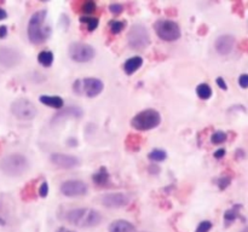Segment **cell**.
I'll return each instance as SVG.
<instances>
[{"label": "cell", "mask_w": 248, "mask_h": 232, "mask_svg": "<svg viewBox=\"0 0 248 232\" xmlns=\"http://www.w3.org/2000/svg\"><path fill=\"white\" fill-rule=\"evenodd\" d=\"M241 204H235L232 205L230 209H228L227 212L224 213V221L227 225L232 224L237 218L240 217V209H241Z\"/></svg>", "instance_id": "23"}, {"label": "cell", "mask_w": 248, "mask_h": 232, "mask_svg": "<svg viewBox=\"0 0 248 232\" xmlns=\"http://www.w3.org/2000/svg\"><path fill=\"white\" fill-rule=\"evenodd\" d=\"M230 184H232V178L228 175L220 176L217 180V186L219 188V190H225L227 188H229Z\"/></svg>", "instance_id": "30"}, {"label": "cell", "mask_w": 248, "mask_h": 232, "mask_svg": "<svg viewBox=\"0 0 248 232\" xmlns=\"http://www.w3.org/2000/svg\"><path fill=\"white\" fill-rule=\"evenodd\" d=\"M213 155H215V157H216V159H217V160L223 159V157L225 156V149H218L217 151H216Z\"/></svg>", "instance_id": "36"}, {"label": "cell", "mask_w": 248, "mask_h": 232, "mask_svg": "<svg viewBox=\"0 0 248 232\" xmlns=\"http://www.w3.org/2000/svg\"><path fill=\"white\" fill-rule=\"evenodd\" d=\"M124 9H125L124 5L118 4V2H114V4L109 5V11H110L113 14H120L121 12L124 11Z\"/></svg>", "instance_id": "32"}, {"label": "cell", "mask_w": 248, "mask_h": 232, "mask_svg": "<svg viewBox=\"0 0 248 232\" xmlns=\"http://www.w3.org/2000/svg\"><path fill=\"white\" fill-rule=\"evenodd\" d=\"M247 27H248V23H247Z\"/></svg>", "instance_id": "43"}, {"label": "cell", "mask_w": 248, "mask_h": 232, "mask_svg": "<svg viewBox=\"0 0 248 232\" xmlns=\"http://www.w3.org/2000/svg\"><path fill=\"white\" fill-rule=\"evenodd\" d=\"M61 219L74 226L89 229V227L98 226L103 218L98 210L92 208H73L63 212Z\"/></svg>", "instance_id": "1"}, {"label": "cell", "mask_w": 248, "mask_h": 232, "mask_svg": "<svg viewBox=\"0 0 248 232\" xmlns=\"http://www.w3.org/2000/svg\"><path fill=\"white\" fill-rule=\"evenodd\" d=\"M155 33L165 41H176L181 38L182 31L178 24L170 19H159L154 24Z\"/></svg>", "instance_id": "7"}, {"label": "cell", "mask_w": 248, "mask_h": 232, "mask_svg": "<svg viewBox=\"0 0 248 232\" xmlns=\"http://www.w3.org/2000/svg\"><path fill=\"white\" fill-rule=\"evenodd\" d=\"M241 232H248V227H246V229H245V230H242Z\"/></svg>", "instance_id": "42"}, {"label": "cell", "mask_w": 248, "mask_h": 232, "mask_svg": "<svg viewBox=\"0 0 248 232\" xmlns=\"http://www.w3.org/2000/svg\"><path fill=\"white\" fill-rule=\"evenodd\" d=\"M80 22L86 24L87 30L89 31H93L99 24V19L97 18V17H90V16H81L80 17Z\"/></svg>", "instance_id": "26"}, {"label": "cell", "mask_w": 248, "mask_h": 232, "mask_svg": "<svg viewBox=\"0 0 248 232\" xmlns=\"http://www.w3.org/2000/svg\"><path fill=\"white\" fill-rule=\"evenodd\" d=\"M39 101L44 105H47L53 109H60V110L64 105V102L60 96H46V94H43V96L39 97Z\"/></svg>", "instance_id": "19"}, {"label": "cell", "mask_w": 248, "mask_h": 232, "mask_svg": "<svg viewBox=\"0 0 248 232\" xmlns=\"http://www.w3.org/2000/svg\"><path fill=\"white\" fill-rule=\"evenodd\" d=\"M72 6L75 9L74 11H81L86 14H93L97 9L96 2L92 1V0H86V1L81 2H73Z\"/></svg>", "instance_id": "22"}, {"label": "cell", "mask_w": 248, "mask_h": 232, "mask_svg": "<svg viewBox=\"0 0 248 232\" xmlns=\"http://www.w3.org/2000/svg\"><path fill=\"white\" fill-rule=\"evenodd\" d=\"M94 55H96L94 48L86 43H73L69 46V57L74 62H90L94 57Z\"/></svg>", "instance_id": "9"}, {"label": "cell", "mask_w": 248, "mask_h": 232, "mask_svg": "<svg viewBox=\"0 0 248 232\" xmlns=\"http://www.w3.org/2000/svg\"><path fill=\"white\" fill-rule=\"evenodd\" d=\"M126 27V21H118V19H113L109 23V30L111 34L116 35V34L121 33L124 30V28Z\"/></svg>", "instance_id": "27"}, {"label": "cell", "mask_w": 248, "mask_h": 232, "mask_svg": "<svg viewBox=\"0 0 248 232\" xmlns=\"http://www.w3.org/2000/svg\"><path fill=\"white\" fill-rule=\"evenodd\" d=\"M104 88V84L96 77H86L82 80H77L73 84V91L80 96H86L89 98L98 96Z\"/></svg>", "instance_id": "6"}, {"label": "cell", "mask_w": 248, "mask_h": 232, "mask_svg": "<svg viewBox=\"0 0 248 232\" xmlns=\"http://www.w3.org/2000/svg\"><path fill=\"white\" fill-rule=\"evenodd\" d=\"M50 161L55 166L60 167L62 169H72L75 168L80 164V160L77 156L68 154H62V152H53L50 156Z\"/></svg>", "instance_id": "13"}, {"label": "cell", "mask_w": 248, "mask_h": 232, "mask_svg": "<svg viewBox=\"0 0 248 232\" xmlns=\"http://www.w3.org/2000/svg\"><path fill=\"white\" fill-rule=\"evenodd\" d=\"M48 193V184L47 181H43L40 185V188H39L38 190V195L40 196V197H46Z\"/></svg>", "instance_id": "33"}, {"label": "cell", "mask_w": 248, "mask_h": 232, "mask_svg": "<svg viewBox=\"0 0 248 232\" xmlns=\"http://www.w3.org/2000/svg\"><path fill=\"white\" fill-rule=\"evenodd\" d=\"M11 114L18 120L31 121L35 118L38 110L31 101L24 98L16 99L11 104Z\"/></svg>", "instance_id": "8"}, {"label": "cell", "mask_w": 248, "mask_h": 232, "mask_svg": "<svg viewBox=\"0 0 248 232\" xmlns=\"http://www.w3.org/2000/svg\"><path fill=\"white\" fill-rule=\"evenodd\" d=\"M216 82H217V85L220 87V88L224 89V91H227V89H228V85H227V82H225V80L223 79V77H220V76L217 77Z\"/></svg>", "instance_id": "35"}, {"label": "cell", "mask_w": 248, "mask_h": 232, "mask_svg": "<svg viewBox=\"0 0 248 232\" xmlns=\"http://www.w3.org/2000/svg\"><path fill=\"white\" fill-rule=\"evenodd\" d=\"M149 172H150V173H153V174H157L160 172V168L156 166V164H150Z\"/></svg>", "instance_id": "38"}, {"label": "cell", "mask_w": 248, "mask_h": 232, "mask_svg": "<svg viewBox=\"0 0 248 232\" xmlns=\"http://www.w3.org/2000/svg\"><path fill=\"white\" fill-rule=\"evenodd\" d=\"M212 226V221H210V220H203V221H201L200 224L198 225L195 232H210Z\"/></svg>", "instance_id": "31"}, {"label": "cell", "mask_w": 248, "mask_h": 232, "mask_svg": "<svg viewBox=\"0 0 248 232\" xmlns=\"http://www.w3.org/2000/svg\"><path fill=\"white\" fill-rule=\"evenodd\" d=\"M36 184H38V179L29 181L21 191V198L24 202H31V201L36 200L38 197V191H36Z\"/></svg>", "instance_id": "17"}, {"label": "cell", "mask_w": 248, "mask_h": 232, "mask_svg": "<svg viewBox=\"0 0 248 232\" xmlns=\"http://www.w3.org/2000/svg\"><path fill=\"white\" fill-rule=\"evenodd\" d=\"M196 94L199 96V98L206 101V99H210L211 96H212V88L210 87V85L200 84L196 87Z\"/></svg>", "instance_id": "25"}, {"label": "cell", "mask_w": 248, "mask_h": 232, "mask_svg": "<svg viewBox=\"0 0 248 232\" xmlns=\"http://www.w3.org/2000/svg\"><path fill=\"white\" fill-rule=\"evenodd\" d=\"M92 180L97 186H106L110 183V174L106 167H101L96 173L92 175Z\"/></svg>", "instance_id": "20"}, {"label": "cell", "mask_w": 248, "mask_h": 232, "mask_svg": "<svg viewBox=\"0 0 248 232\" xmlns=\"http://www.w3.org/2000/svg\"><path fill=\"white\" fill-rule=\"evenodd\" d=\"M161 122V115L155 109H147L137 115L133 116L131 120V126L137 130H149L156 128Z\"/></svg>", "instance_id": "4"}, {"label": "cell", "mask_w": 248, "mask_h": 232, "mask_svg": "<svg viewBox=\"0 0 248 232\" xmlns=\"http://www.w3.org/2000/svg\"><path fill=\"white\" fill-rule=\"evenodd\" d=\"M7 17V14H6V11H5L4 9H1V7H0V21H2V19H5Z\"/></svg>", "instance_id": "40"}, {"label": "cell", "mask_w": 248, "mask_h": 232, "mask_svg": "<svg viewBox=\"0 0 248 232\" xmlns=\"http://www.w3.org/2000/svg\"><path fill=\"white\" fill-rule=\"evenodd\" d=\"M109 232H136V227L128 220L118 219L114 220L108 227Z\"/></svg>", "instance_id": "16"}, {"label": "cell", "mask_w": 248, "mask_h": 232, "mask_svg": "<svg viewBox=\"0 0 248 232\" xmlns=\"http://www.w3.org/2000/svg\"><path fill=\"white\" fill-rule=\"evenodd\" d=\"M240 48H241L242 51H245V52H248V40L242 41L241 45H240Z\"/></svg>", "instance_id": "39"}, {"label": "cell", "mask_w": 248, "mask_h": 232, "mask_svg": "<svg viewBox=\"0 0 248 232\" xmlns=\"http://www.w3.org/2000/svg\"><path fill=\"white\" fill-rule=\"evenodd\" d=\"M7 35V27L6 26H0V39L5 38Z\"/></svg>", "instance_id": "37"}, {"label": "cell", "mask_w": 248, "mask_h": 232, "mask_svg": "<svg viewBox=\"0 0 248 232\" xmlns=\"http://www.w3.org/2000/svg\"><path fill=\"white\" fill-rule=\"evenodd\" d=\"M142 144L143 138L140 134H135V133H130L125 139V145L130 151H138L142 147Z\"/></svg>", "instance_id": "21"}, {"label": "cell", "mask_w": 248, "mask_h": 232, "mask_svg": "<svg viewBox=\"0 0 248 232\" xmlns=\"http://www.w3.org/2000/svg\"><path fill=\"white\" fill-rule=\"evenodd\" d=\"M46 16H47V11L43 9L34 12V14H31V19H29L27 31H28L29 40H31V43L34 44V45H40V44L45 43L48 39V36H50V28L44 26Z\"/></svg>", "instance_id": "2"}, {"label": "cell", "mask_w": 248, "mask_h": 232, "mask_svg": "<svg viewBox=\"0 0 248 232\" xmlns=\"http://www.w3.org/2000/svg\"><path fill=\"white\" fill-rule=\"evenodd\" d=\"M29 169V161L24 155L14 152L0 160V171L7 176H21Z\"/></svg>", "instance_id": "3"}, {"label": "cell", "mask_w": 248, "mask_h": 232, "mask_svg": "<svg viewBox=\"0 0 248 232\" xmlns=\"http://www.w3.org/2000/svg\"><path fill=\"white\" fill-rule=\"evenodd\" d=\"M38 62L45 68L51 67L53 63V53L51 51H41L38 55Z\"/></svg>", "instance_id": "24"}, {"label": "cell", "mask_w": 248, "mask_h": 232, "mask_svg": "<svg viewBox=\"0 0 248 232\" xmlns=\"http://www.w3.org/2000/svg\"><path fill=\"white\" fill-rule=\"evenodd\" d=\"M227 139V133L223 132V130H217V132H215L211 135V142H212L213 144H223Z\"/></svg>", "instance_id": "29"}, {"label": "cell", "mask_w": 248, "mask_h": 232, "mask_svg": "<svg viewBox=\"0 0 248 232\" xmlns=\"http://www.w3.org/2000/svg\"><path fill=\"white\" fill-rule=\"evenodd\" d=\"M239 85L242 88H248V74H242L239 77Z\"/></svg>", "instance_id": "34"}, {"label": "cell", "mask_w": 248, "mask_h": 232, "mask_svg": "<svg viewBox=\"0 0 248 232\" xmlns=\"http://www.w3.org/2000/svg\"><path fill=\"white\" fill-rule=\"evenodd\" d=\"M56 232H75V231H72V230H68V229H65V227H60V229H58Z\"/></svg>", "instance_id": "41"}, {"label": "cell", "mask_w": 248, "mask_h": 232, "mask_svg": "<svg viewBox=\"0 0 248 232\" xmlns=\"http://www.w3.org/2000/svg\"><path fill=\"white\" fill-rule=\"evenodd\" d=\"M60 191L62 195L67 196V197H80V196L86 195L89 191V186L82 180L70 179V180H65L61 184Z\"/></svg>", "instance_id": "10"}, {"label": "cell", "mask_w": 248, "mask_h": 232, "mask_svg": "<svg viewBox=\"0 0 248 232\" xmlns=\"http://www.w3.org/2000/svg\"><path fill=\"white\" fill-rule=\"evenodd\" d=\"M143 64V58L140 56H135V57H131L124 63V72L127 75H132L133 72H137Z\"/></svg>", "instance_id": "18"}, {"label": "cell", "mask_w": 248, "mask_h": 232, "mask_svg": "<svg viewBox=\"0 0 248 232\" xmlns=\"http://www.w3.org/2000/svg\"><path fill=\"white\" fill-rule=\"evenodd\" d=\"M22 60V53L18 50L9 46L0 47V67L11 69L17 67Z\"/></svg>", "instance_id": "11"}, {"label": "cell", "mask_w": 248, "mask_h": 232, "mask_svg": "<svg viewBox=\"0 0 248 232\" xmlns=\"http://www.w3.org/2000/svg\"><path fill=\"white\" fill-rule=\"evenodd\" d=\"M82 115H84V111H82V109L80 108V106L70 105L64 109H61V110L53 116L51 122L58 123L62 122V121L64 120H69V118H80Z\"/></svg>", "instance_id": "15"}, {"label": "cell", "mask_w": 248, "mask_h": 232, "mask_svg": "<svg viewBox=\"0 0 248 232\" xmlns=\"http://www.w3.org/2000/svg\"><path fill=\"white\" fill-rule=\"evenodd\" d=\"M148 157H149V160H152V161H154V162H161V161H165V160H166L167 152L165 151V150H161V149H155V150H153V151L149 152Z\"/></svg>", "instance_id": "28"}, {"label": "cell", "mask_w": 248, "mask_h": 232, "mask_svg": "<svg viewBox=\"0 0 248 232\" xmlns=\"http://www.w3.org/2000/svg\"><path fill=\"white\" fill-rule=\"evenodd\" d=\"M131 197L126 193L123 192H114V193H107L101 197V203L107 208L110 209H118V208L126 207L130 204Z\"/></svg>", "instance_id": "12"}, {"label": "cell", "mask_w": 248, "mask_h": 232, "mask_svg": "<svg viewBox=\"0 0 248 232\" xmlns=\"http://www.w3.org/2000/svg\"><path fill=\"white\" fill-rule=\"evenodd\" d=\"M236 39L230 34H223L219 35L215 41V48L220 56H228L232 52L235 47Z\"/></svg>", "instance_id": "14"}, {"label": "cell", "mask_w": 248, "mask_h": 232, "mask_svg": "<svg viewBox=\"0 0 248 232\" xmlns=\"http://www.w3.org/2000/svg\"><path fill=\"white\" fill-rule=\"evenodd\" d=\"M127 43L132 50H144L150 44L149 31L143 24H133L127 33Z\"/></svg>", "instance_id": "5"}]
</instances>
